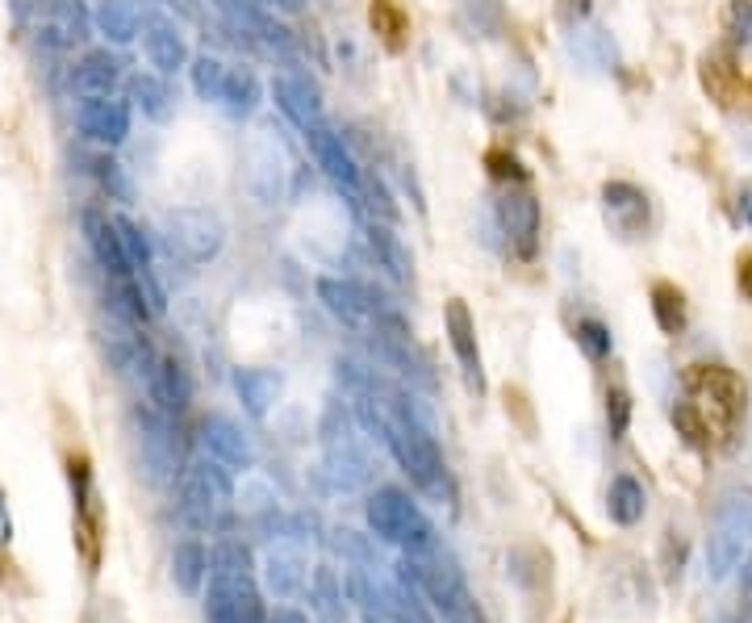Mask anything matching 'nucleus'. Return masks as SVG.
Wrapping results in <instances>:
<instances>
[{"mask_svg":"<svg viewBox=\"0 0 752 623\" xmlns=\"http://www.w3.org/2000/svg\"><path fill=\"white\" fill-rule=\"evenodd\" d=\"M749 410L744 381L724 364H690L682 373V402L673 407V423L685 435V444L710 448L731 444Z\"/></svg>","mask_w":752,"mask_h":623,"instance_id":"1","label":"nucleus"},{"mask_svg":"<svg viewBox=\"0 0 752 623\" xmlns=\"http://www.w3.org/2000/svg\"><path fill=\"white\" fill-rule=\"evenodd\" d=\"M205 623H268L263 595L256 586L251 549L238 544V540H218L210 552Z\"/></svg>","mask_w":752,"mask_h":623,"instance_id":"2","label":"nucleus"},{"mask_svg":"<svg viewBox=\"0 0 752 623\" xmlns=\"http://www.w3.org/2000/svg\"><path fill=\"white\" fill-rule=\"evenodd\" d=\"M401 581H410L426 602L431 611L447 623H485L481 620V607L472 599L469 581H465V569L456 565V556H447L439 544L426 552H414L401 561Z\"/></svg>","mask_w":752,"mask_h":623,"instance_id":"3","label":"nucleus"},{"mask_svg":"<svg viewBox=\"0 0 752 623\" xmlns=\"http://www.w3.org/2000/svg\"><path fill=\"white\" fill-rule=\"evenodd\" d=\"M368 528H373L376 540L393 544V549H401L406 556L439 544L435 524L419 510V503H410V494L398 490V485H380L373 498H368Z\"/></svg>","mask_w":752,"mask_h":623,"instance_id":"4","label":"nucleus"},{"mask_svg":"<svg viewBox=\"0 0 752 623\" xmlns=\"http://www.w3.org/2000/svg\"><path fill=\"white\" fill-rule=\"evenodd\" d=\"M235 503V485H231V469H222L218 460H197L185 465L180 478V498H176V515L180 524L192 531H218L226 510Z\"/></svg>","mask_w":752,"mask_h":623,"instance_id":"5","label":"nucleus"},{"mask_svg":"<svg viewBox=\"0 0 752 623\" xmlns=\"http://www.w3.org/2000/svg\"><path fill=\"white\" fill-rule=\"evenodd\" d=\"M226 243V226L213 210H172L167 214V251L188 268L210 265Z\"/></svg>","mask_w":752,"mask_h":623,"instance_id":"6","label":"nucleus"},{"mask_svg":"<svg viewBox=\"0 0 752 623\" xmlns=\"http://www.w3.org/2000/svg\"><path fill=\"white\" fill-rule=\"evenodd\" d=\"M494 218H497V231L506 235V243H510V251H515L518 260H536V251H540V226H543L540 201L522 189V185H506V192L494 201Z\"/></svg>","mask_w":752,"mask_h":623,"instance_id":"7","label":"nucleus"},{"mask_svg":"<svg viewBox=\"0 0 752 623\" xmlns=\"http://www.w3.org/2000/svg\"><path fill=\"white\" fill-rule=\"evenodd\" d=\"M134 427H139V460L142 473L155 481V485H167L180 469V439L172 435V423L167 414H151V410H134Z\"/></svg>","mask_w":752,"mask_h":623,"instance_id":"8","label":"nucleus"},{"mask_svg":"<svg viewBox=\"0 0 752 623\" xmlns=\"http://www.w3.org/2000/svg\"><path fill=\"white\" fill-rule=\"evenodd\" d=\"M130 101L121 96H80L75 105V130L101 146H121L130 139Z\"/></svg>","mask_w":752,"mask_h":623,"instance_id":"9","label":"nucleus"},{"mask_svg":"<svg viewBox=\"0 0 752 623\" xmlns=\"http://www.w3.org/2000/svg\"><path fill=\"white\" fill-rule=\"evenodd\" d=\"M306 143H309V151H314V160H318V168L327 172L330 180L348 192V201L360 210V205H364V176L355 168L352 151L343 146V139L318 121V126H309L306 130Z\"/></svg>","mask_w":752,"mask_h":623,"instance_id":"10","label":"nucleus"},{"mask_svg":"<svg viewBox=\"0 0 752 623\" xmlns=\"http://www.w3.org/2000/svg\"><path fill=\"white\" fill-rule=\"evenodd\" d=\"M284 146L272 130H259L247 146V189L256 192L263 205L284 197Z\"/></svg>","mask_w":752,"mask_h":623,"instance_id":"11","label":"nucleus"},{"mask_svg":"<svg viewBox=\"0 0 752 623\" xmlns=\"http://www.w3.org/2000/svg\"><path fill=\"white\" fill-rule=\"evenodd\" d=\"M146 393H151V402H155V410L160 414H185L188 402H192V377H188V368L180 364L176 356H167V352H155V356L146 360Z\"/></svg>","mask_w":752,"mask_h":623,"instance_id":"12","label":"nucleus"},{"mask_svg":"<svg viewBox=\"0 0 752 623\" xmlns=\"http://www.w3.org/2000/svg\"><path fill=\"white\" fill-rule=\"evenodd\" d=\"M80 226H84V243L93 247L101 272H105L109 281H130L134 268L126 260V247H121V235H118V226H114V214L89 205V210H80Z\"/></svg>","mask_w":752,"mask_h":623,"instance_id":"13","label":"nucleus"},{"mask_svg":"<svg viewBox=\"0 0 752 623\" xmlns=\"http://www.w3.org/2000/svg\"><path fill=\"white\" fill-rule=\"evenodd\" d=\"M444 322H447V339H451V352L460 360V373L469 389H485V373H481V348H477V322H472L469 306L460 297H451L444 310Z\"/></svg>","mask_w":752,"mask_h":623,"instance_id":"14","label":"nucleus"},{"mask_svg":"<svg viewBox=\"0 0 752 623\" xmlns=\"http://www.w3.org/2000/svg\"><path fill=\"white\" fill-rule=\"evenodd\" d=\"M201 444H205L210 460H218V465L231 469V473H247V469L256 465V452H251L247 435L238 432L231 419H222V414H210V419L201 423Z\"/></svg>","mask_w":752,"mask_h":623,"instance_id":"15","label":"nucleus"},{"mask_svg":"<svg viewBox=\"0 0 752 623\" xmlns=\"http://www.w3.org/2000/svg\"><path fill=\"white\" fill-rule=\"evenodd\" d=\"M142 50H146L151 68L160 75H176L188 63L185 34L172 22H164V17H146L142 22Z\"/></svg>","mask_w":752,"mask_h":623,"instance_id":"16","label":"nucleus"},{"mask_svg":"<svg viewBox=\"0 0 752 623\" xmlns=\"http://www.w3.org/2000/svg\"><path fill=\"white\" fill-rule=\"evenodd\" d=\"M318 297L334 318H343L348 327H360L368 314H376L373 293L360 281H339V277H318Z\"/></svg>","mask_w":752,"mask_h":623,"instance_id":"17","label":"nucleus"},{"mask_svg":"<svg viewBox=\"0 0 752 623\" xmlns=\"http://www.w3.org/2000/svg\"><path fill=\"white\" fill-rule=\"evenodd\" d=\"M364 243H368V251H373V265L380 268V272H389L398 285H406V281L414 277V260H410L406 243L389 231V222L373 218V222L364 226Z\"/></svg>","mask_w":752,"mask_h":623,"instance_id":"18","label":"nucleus"},{"mask_svg":"<svg viewBox=\"0 0 752 623\" xmlns=\"http://www.w3.org/2000/svg\"><path fill=\"white\" fill-rule=\"evenodd\" d=\"M118 75H121V63L114 50L96 47L89 50L75 68H71V89L80 96H114L118 89Z\"/></svg>","mask_w":752,"mask_h":623,"instance_id":"19","label":"nucleus"},{"mask_svg":"<svg viewBox=\"0 0 752 623\" xmlns=\"http://www.w3.org/2000/svg\"><path fill=\"white\" fill-rule=\"evenodd\" d=\"M602 205H607V218H611V226L619 231V235H639L644 231V222H648V197L635 189V185H627V180H614V185H607L602 189Z\"/></svg>","mask_w":752,"mask_h":623,"instance_id":"20","label":"nucleus"},{"mask_svg":"<svg viewBox=\"0 0 752 623\" xmlns=\"http://www.w3.org/2000/svg\"><path fill=\"white\" fill-rule=\"evenodd\" d=\"M272 96H277V109H281L284 118L293 121L302 134H306L309 126H318L322 105H318V93L309 89L306 80H297V75H277V80H272Z\"/></svg>","mask_w":752,"mask_h":623,"instance_id":"21","label":"nucleus"},{"mask_svg":"<svg viewBox=\"0 0 752 623\" xmlns=\"http://www.w3.org/2000/svg\"><path fill=\"white\" fill-rule=\"evenodd\" d=\"M281 373H272V368H238L235 373V389L251 419H268V410L281 398Z\"/></svg>","mask_w":752,"mask_h":623,"instance_id":"22","label":"nucleus"},{"mask_svg":"<svg viewBox=\"0 0 752 623\" xmlns=\"http://www.w3.org/2000/svg\"><path fill=\"white\" fill-rule=\"evenodd\" d=\"M93 25H96V34H105L114 47L134 43V38H139V30H142L134 0H96Z\"/></svg>","mask_w":752,"mask_h":623,"instance_id":"23","label":"nucleus"},{"mask_svg":"<svg viewBox=\"0 0 752 623\" xmlns=\"http://www.w3.org/2000/svg\"><path fill=\"white\" fill-rule=\"evenodd\" d=\"M210 577V549L201 540H180L176 552H172V581L185 590V595H197Z\"/></svg>","mask_w":752,"mask_h":623,"instance_id":"24","label":"nucleus"},{"mask_svg":"<svg viewBox=\"0 0 752 623\" xmlns=\"http://www.w3.org/2000/svg\"><path fill=\"white\" fill-rule=\"evenodd\" d=\"M644 510H648L644 485L635 478H627V473H619L611 481V494H607V515H611L614 524H623V528H635L644 519Z\"/></svg>","mask_w":752,"mask_h":623,"instance_id":"25","label":"nucleus"},{"mask_svg":"<svg viewBox=\"0 0 752 623\" xmlns=\"http://www.w3.org/2000/svg\"><path fill=\"white\" fill-rule=\"evenodd\" d=\"M130 101L139 105L142 114L151 121H167L172 118V89H167V80L160 72H139L134 80H130Z\"/></svg>","mask_w":752,"mask_h":623,"instance_id":"26","label":"nucleus"},{"mask_svg":"<svg viewBox=\"0 0 752 623\" xmlns=\"http://www.w3.org/2000/svg\"><path fill=\"white\" fill-rule=\"evenodd\" d=\"M259 105V80L251 68H231L226 84H222V109L231 118H251Z\"/></svg>","mask_w":752,"mask_h":623,"instance_id":"27","label":"nucleus"},{"mask_svg":"<svg viewBox=\"0 0 752 623\" xmlns=\"http://www.w3.org/2000/svg\"><path fill=\"white\" fill-rule=\"evenodd\" d=\"M373 30L389 50H401L406 34H410V17H406V9L398 0H373Z\"/></svg>","mask_w":752,"mask_h":623,"instance_id":"28","label":"nucleus"},{"mask_svg":"<svg viewBox=\"0 0 752 623\" xmlns=\"http://www.w3.org/2000/svg\"><path fill=\"white\" fill-rule=\"evenodd\" d=\"M653 314H657V327L665 331V336H678L685 327V297L678 285H669V281H657L653 285Z\"/></svg>","mask_w":752,"mask_h":623,"instance_id":"29","label":"nucleus"},{"mask_svg":"<svg viewBox=\"0 0 752 623\" xmlns=\"http://www.w3.org/2000/svg\"><path fill=\"white\" fill-rule=\"evenodd\" d=\"M114 226H118L121 247H126V260H130V268H134V272L155 268V251H151V239H146V231H142L139 222H130L126 214H114Z\"/></svg>","mask_w":752,"mask_h":623,"instance_id":"30","label":"nucleus"},{"mask_svg":"<svg viewBox=\"0 0 752 623\" xmlns=\"http://www.w3.org/2000/svg\"><path fill=\"white\" fill-rule=\"evenodd\" d=\"M93 176H96V185L109 192V201H121V205H130V201H134V185H130L126 168H121L109 151L93 160Z\"/></svg>","mask_w":752,"mask_h":623,"instance_id":"31","label":"nucleus"},{"mask_svg":"<svg viewBox=\"0 0 752 623\" xmlns=\"http://www.w3.org/2000/svg\"><path fill=\"white\" fill-rule=\"evenodd\" d=\"M719 531L736 536L740 544L752 540V494H728L719 506Z\"/></svg>","mask_w":752,"mask_h":623,"instance_id":"32","label":"nucleus"},{"mask_svg":"<svg viewBox=\"0 0 752 623\" xmlns=\"http://www.w3.org/2000/svg\"><path fill=\"white\" fill-rule=\"evenodd\" d=\"M192 89H197V96L201 101H222V84H226V63L222 59H213V55H201V59H192Z\"/></svg>","mask_w":752,"mask_h":623,"instance_id":"33","label":"nucleus"},{"mask_svg":"<svg viewBox=\"0 0 752 623\" xmlns=\"http://www.w3.org/2000/svg\"><path fill=\"white\" fill-rule=\"evenodd\" d=\"M740 556H744V544H740L736 536H728V531L715 528L710 544H706V565H710V577H728L731 569L740 565Z\"/></svg>","mask_w":752,"mask_h":623,"instance_id":"34","label":"nucleus"},{"mask_svg":"<svg viewBox=\"0 0 752 623\" xmlns=\"http://www.w3.org/2000/svg\"><path fill=\"white\" fill-rule=\"evenodd\" d=\"M577 348H581L589 360H607L611 356V348H614L611 327H607V322H598V318H581V322H577Z\"/></svg>","mask_w":752,"mask_h":623,"instance_id":"35","label":"nucleus"},{"mask_svg":"<svg viewBox=\"0 0 752 623\" xmlns=\"http://www.w3.org/2000/svg\"><path fill=\"white\" fill-rule=\"evenodd\" d=\"M465 13L469 22L477 25V34H490L494 38L502 22H506V4L502 0H465Z\"/></svg>","mask_w":752,"mask_h":623,"instance_id":"36","label":"nucleus"},{"mask_svg":"<svg viewBox=\"0 0 752 623\" xmlns=\"http://www.w3.org/2000/svg\"><path fill=\"white\" fill-rule=\"evenodd\" d=\"M485 168H490V176L502 180V185H527V172H522V164H518L506 146H494V151L485 155Z\"/></svg>","mask_w":752,"mask_h":623,"instance_id":"37","label":"nucleus"},{"mask_svg":"<svg viewBox=\"0 0 752 623\" xmlns=\"http://www.w3.org/2000/svg\"><path fill=\"white\" fill-rule=\"evenodd\" d=\"M607 423H611V439H623L627 427H632V398L627 389H607Z\"/></svg>","mask_w":752,"mask_h":623,"instance_id":"38","label":"nucleus"},{"mask_svg":"<svg viewBox=\"0 0 752 623\" xmlns=\"http://www.w3.org/2000/svg\"><path fill=\"white\" fill-rule=\"evenodd\" d=\"M297 561H289V556H277L272 552V586L281 590V595H293L297 590Z\"/></svg>","mask_w":752,"mask_h":623,"instance_id":"39","label":"nucleus"},{"mask_svg":"<svg viewBox=\"0 0 752 623\" xmlns=\"http://www.w3.org/2000/svg\"><path fill=\"white\" fill-rule=\"evenodd\" d=\"M731 30L740 43H752V4L749 0H731Z\"/></svg>","mask_w":752,"mask_h":623,"instance_id":"40","label":"nucleus"},{"mask_svg":"<svg viewBox=\"0 0 752 623\" xmlns=\"http://www.w3.org/2000/svg\"><path fill=\"white\" fill-rule=\"evenodd\" d=\"M556 13H561L564 25L586 22V17H589V0H561V4H556Z\"/></svg>","mask_w":752,"mask_h":623,"instance_id":"41","label":"nucleus"},{"mask_svg":"<svg viewBox=\"0 0 752 623\" xmlns=\"http://www.w3.org/2000/svg\"><path fill=\"white\" fill-rule=\"evenodd\" d=\"M736 277H740V289H744V297L752 302V251H744V256H740V272H736Z\"/></svg>","mask_w":752,"mask_h":623,"instance_id":"42","label":"nucleus"},{"mask_svg":"<svg viewBox=\"0 0 752 623\" xmlns=\"http://www.w3.org/2000/svg\"><path fill=\"white\" fill-rule=\"evenodd\" d=\"M9 540H13V519H9V503L0 494V544H9Z\"/></svg>","mask_w":752,"mask_h":623,"instance_id":"43","label":"nucleus"},{"mask_svg":"<svg viewBox=\"0 0 752 623\" xmlns=\"http://www.w3.org/2000/svg\"><path fill=\"white\" fill-rule=\"evenodd\" d=\"M268 623H309L306 615H302V611H293V607H284V611H277V615H272V620Z\"/></svg>","mask_w":752,"mask_h":623,"instance_id":"44","label":"nucleus"},{"mask_svg":"<svg viewBox=\"0 0 752 623\" xmlns=\"http://www.w3.org/2000/svg\"><path fill=\"white\" fill-rule=\"evenodd\" d=\"M268 4H272V9H281V13H297L306 0H268Z\"/></svg>","mask_w":752,"mask_h":623,"instance_id":"45","label":"nucleus"},{"mask_svg":"<svg viewBox=\"0 0 752 623\" xmlns=\"http://www.w3.org/2000/svg\"><path fill=\"white\" fill-rule=\"evenodd\" d=\"M740 214H744V222L752 226V189H744V197H740Z\"/></svg>","mask_w":752,"mask_h":623,"instance_id":"46","label":"nucleus"},{"mask_svg":"<svg viewBox=\"0 0 752 623\" xmlns=\"http://www.w3.org/2000/svg\"><path fill=\"white\" fill-rule=\"evenodd\" d=\"M740 586H744V590L752 595V556L744 561V569H740Z\"/></svg>","mask_w":752,"mask_h":623,"instance_id":"47","label":"nucleus"},{"mask_svg":"<svg viewBox=\"0 0 752 623\" xmlns=\"http://www.w3.org/2000/svg\"><path fill=\"white\" fill-rule=\"evenodd\" d=\"M740 623H752V599L744 602V611H740Z\"/></svg>","mask_w":752,"mask_h":623,"instance_id":"48","label":"nucleus"},{"mask_svg":"<svg viewBox=\"0 0 752 623\" xmlns=\"http://www.w3.org/2000/svg\"><path fill=\"white\" fill-rule=\"evenodd\" d=\"M368 623H380V620H376V615H368Z\"/></svg>","mask_w":752,"mask_h":623,"instance_id":"49","label":"nucleus"}]
</instances>
